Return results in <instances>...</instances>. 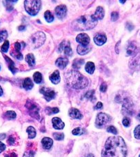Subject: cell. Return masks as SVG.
I'll list each match as a JSON object with an SVG mask.
<instances>
[{
    "label": "cell",
    "instance_id": "cell-1",
    "mask_svg": "<svg viewBox=\"0 0 140 157\" xmlns=\"http://www.w3.org/2000/svg\"><path fill=\"white\" fill-rule=\"evenodd\" d=\"M127 148L121 136H111L107 140L102 157H126Z\"/></svg>",
    "mask_w": 140,
    "mask_h": 157
},
{
    "label": "cell",
    "instance_id": "cell-2",
    "mask_svg": "<svg viewBox=\"0 0 140 157\" xmlns=\"http://www.w3.org/2000/svg\"><path fill=\"white\" fill-rule=\"evenodd\" d=\"M64 78L67 85L74 89H83L89 85L88 79L77 70L67 72Z\"/></svg>",
    "mask_w": 140,
    "mask_h": 157
},
{
    "label": "cell",
    "instance_id": "cell-3",
    "mask_svg": "<svg viewBox=\"0 0 140 157\" xmlns=\"http://www.w3.org/2000/svg\"><path fill=\"white\" fill-rule=\"evenodd\" d=\"M97 23L98 21L94 19L92 15H82L74 20L72 23V26L77 31H84L92 29Z\"/></svg>",
    "mask_w": 140,
    "mask_h": 157
},
{
    "label": "cell",
    "instance_id": "cell-4",
    "mask_svg": "<svg viewBox=\"0 0 140 157\" xmlns=\"http://www.w3.org/2000/svg\"><path fill=\"white\" fill-rule=\"evenodd\" d=\"M25 9L28 14L35 16L41 8V1L39 0H27L24 1Z\"/></svg>",
    "mask_w": 140,
    "mask_h": 157
},
{
    "label": "cell",
    "instance_id": "cell-5",
    "mask_svg": "<svg viewBox=\"0 0 140 157\" xmlns=\"http://www.w3.org/2000/svg\"><path fill=\"white\" fill-rule=\"evenodd\" d=\"M45 35L43 32H36L33 34L30 39V43L32 48H38L44 43L45 41Z\"/></svg>",
    "mask_w": 140,
    "mask_h": 157
},
{
    "label": "cell",
    "instance_id": "cell-6",
    "mask_svg": "<svg viewBox=\"0 0 140 157\" xmlns=\"http://www.w3.org/2000/svg\"><path fill=\"white\" fill-rule=\"evenodd\" d=\"M111 121V117L105 113L100 112L96 116V125L97 127L102 128Z\"/></svg>",
    "mask_w": 140,
    "mask_h": 157
},
{
    "label": "cell",
    "instance_id": "cell-7",
    "mask_svg": "<svg viewBox=\"0 0 140 157\" xmlns=\"http://www.w3.org/2000/svg\"><path fill=\"white\" fill-rule=\"evenodd\" d=\"M122 113L126 115H133V104L128 97L123 99Z\"/></svg>",
    "mask_w": 140,
    "mask_h": 157
},
{
    "label": "cell",
    "instance_id": "cell-8",
    "mask_svg": "<svg viewBox=\"0 0 140 157\" xmlns=\"http://www.w3.org/2000/svg\"><path fill=\"white\" fill-rule=\"evenodd\" d=\"M26 107L29 111L30 115L36 119H39V114H38L39 108H38V105L35 104V103L32 102V101H28L26 105Z\"/></svg>",
    "mask_w": 140,
    "mask_h": 157
},
{
    "label": "cell",
    "instance_id": "cell-9",
    "mask_svg": "<svg viewBox=\"0 0 140 157\" xmlns=\"http://www.w3.org/2000/svg\"><path fill=\"white\" fill-rule=\"evenodd\" d=\"M63 51L67 56H72L73 52H72V49L71 48L70 42L67 41L66 43V41H63L62 43H60L58 47V52H61Z\"/></svg>",
    "mask_w": 140,
    "mask_h": 157
},
{
    "label": "cell",
    "instance_id": "cell-10",
    "mask_svg": "<svg viewBox=\"0 0 140 157\" xmlns=\"http://www.w3.org/2000/svg\"><path fill=\"white\" fill-rule=\"evenodd\" d=\"M40 92L44 96L45 99L47 101H51L52 99H54L55 97V92L54 90L50 88L43 87L40 89Z\"/></svg>",
    "mask_w": 140,
    "mask_h": 157
},
{
    "label": "cell",
    "instance_id": "cell-11",
    "mask_svg": "<svg viewBox=\"0 0 140 157\" xmlns=\"http://www.w3.org/2000/svg\"><path fill=\"white\" fill-rule=\"evenodd\" d=\"M78 43H80L82 45H88L90 43V38L89 35L86 33H80L76 37V39Z\"/></svg>",
    "mask_w": 140,
    "mask_h": 157
},
{
    "label": "cell",
    "instance_id": "cell-12",
    "mask_svg": "<svg viewBox=\"0 0 140 157\" xmlns=\"http://www.w3.org/2000/svg\"><path fill=\"white\" fill-rule=\"evenodd\" d=\"M67 9L65 5H59L55 8V14L58 19H63L67 14Z\"/></svg>",
    "mask_w": 140,
    "mask_h": 157
},
{
    "label": "cell",
    "instance_id": "cell-13",
    "mask_svg": "<svg viewBox=\"0 0 140 157\" xmlns=\"http://www.w3.org/2000/svg\"><path fill=\"white\" fill-rule=\"evenodd\" d=\"M94 40L96 44H97L98 45H102L107 41V37L103 33L96 34L95 37H94Z\"/></svg>",
    "mask_w": 140,
    "mask_h": 157
},
{
    "label": "cell",
    "instance_id": "cell-14",
    "mask_svg": "<svg viewBox=\"0 0 140 157\" xmlns=\"http://www.w3.org/2000/svg\"><path fill=\"white\" fill-rule=\"evenodd\" d=\"M137 52V48L133 42L130 43L126 48V55L127 56H135Z\"/></svg>",
    "mask_w": 140,
    "mask_h": 157
},
{
    "label": "cell",
    "instance_id": "cell-15",
    "mask_svg": "<svg viewBox=\"0 0 140 157\" xmlns=\"http://www.w3.org/2000/svg\"><path fill=\"white\" fill-rule=\"evenodd\" d=\"M94 19H95L96 21L98 20H101L104 18V8L101 6H98L96 8V11L94 15H92Z\"/></svg>",
    "mask_w": 140,
    "mask_h": 157
},
{
    "label": "cell",
    "instance_id": "cell-16",
    "mask_svg": "<svg viewBox=\"0 0 140 157\" xmlns=\"http://www.w3.org/2000/svg\"><path fill=\"white\" fill-rule=\"evenodd\" d=\"M53 127L56 130H62L65 127V124L61 121V119L58 117H54L52 119Z\"/></svg>",
    "mask_w": 140,
    "mask_h": 157
},
{
    "label": "cell",
    "instance_id": "cell-17",
    "mask_svg": "<svg viewBox=\"0 0 140 157\" xmlns=\"http://www.w3.org/2000/svg\"><path fill=\"white\" fill-rule=\"evenodd\" d=\"M69 115L74 119H81L82 118V114L76 108H71L69 110Z\"/></svg>",
    "mask_w": 140,
    "mask_h": 157
},
{
    "label": "cell",
    "instance_id": "cell-18",
    "mask_svg": "<svg viewBox=\"0 0 140 157\" xmlns=\"http://www.w3.org/2000/svg\"><path fill=\"white\" fill-rule=\"evenodd\" d=\"M69 63V61L66 58H63V57H60V58L57 59V60L56 61V66H58L59 68L63 69L65 68L67 66V65Z\"/></svg>",
    "mask_w": 140,
    "mask_h": 157
},
{
    "label": "cell",
    "instance_id": "cell-19",
    "mask_svg": "<svg viewBox=\"0 0 140 157\" xmlns=\"http://www.w3.org/2000/svg\"><path fill=\"white\" fill-rule=\"evenodd\" d=\"M91 47L89 45H79L77 47V52L80 55H85L90 52Z\"/></svg>",
    "mask_w": 140,
    "mask_h": 157
},
{
    "label": "cell",
    "instance_id": "cell-20",
    "mask_svg": "<svg viewBox=\"0 0 140 157\" xmlns=\"http://www.w3.org/2000/svg\"><path fill=\"white\" fill-rule=\"evenodd\" d=\"M42 145L45 150H50L53 145V140L48 137H45L42 139Z\"/></svg>",
    "mask_w": 140,
    "mask_h": 157
},
{
    "label": "cell",
    "instance_id": "cell-21",
    "mask_svg": "<svg viewBox=\"0 0 140 157\" xmlns=\"http://www.w3.org/2000/svg\"><path fill=\"white\" fill-rule=\"evenodd\" d=\"M50 80L51 81L52 84H58L60 82V73L58 70H55L51 75L50 76Z\"/></svg>",
    "mask_w": 140,
    "mask_h": 157
},
{
    "label": "cell",
    "instance_id": "cell-22",
    "mask_svg": "<svg viewBox=\"0 0 140 157\" xmlns=\"http://www.w3.org/2000/svg\"><path fill=\"white\" fill-rule=\"evenodd\" d=\"M85 63V60L82 59H77L74 61L73 64H72V67L75 70H79L82 66V65H83Z\"/></svg>",
    "mask_w": 140,
    "mask_h": 157
},
{
    "label": "cell",
    "instance_id": "cell-23",
    "mask_svg": "<svg viewBox=\"0 0 140 157\" xmlns=\"http://www.w3.org/2000/svg\"><path fill=\"white\" fill-rule=\"evenodd\" d=\"M4 57H5V59H6V61L8 62V67H9L10 70H11V71L13 72V74H15V72H17V68L15 66L14 61H12L11 59L9 58V57H6V55H4Z\"/></svg>",
    "mask_w": 140,
    "mask_h": 157
},
{
    "label": "cell",
    "instance_id": "cell-24",
    "mask_svg": "<svg viewBox=\"0 0 140 157\" xmlns=\"http://www.w3.org/2000/svg\"><path fill=\"white\" fill-rule=\"evenodd\" d=\"M23 86L26 90H31V89L33 88L34 84L33 82H32L31 79H30V78H26L25 79L24 82L23 83Z\"/></svg>",
    "mask_w": 140,
    "mask_h": 157
},
{
    "label": "cell",
    "instance_id": "cell-25",
    "mask_svg": "<svg viewBox=\"0 0 140 157\" xmlns=\"http://www.w3.org/2000/svg\"><path fill=\"white\" fill-rule=\"evenodd\" d=\"M85 70L90 75H92L95 70V65L93 62L89 61L85 65Z\"/></svg>",
    "mask_w": 140,
    "mask_h": 157
},
{
    "label": "cell",
    "instance_id": "cell-26",
    "mask_svg": "<svg viewBox=\"0 0 140 157\" xmlns=\"http://www.w3.org/2000/svg\"><path fill=\"white\" fill-rule=\"evenodd\" d=\"M26 61L30 66H34L35 65V58L33 54H28L26 57Z\"/></svg>",
    "mask_w": 140,
    "mask_h": 157
},
{
    "label": "cell",
    "instance_id": "cell-27",
    "mask_svg": "<svg viewBox=\"0 0 140 157\" xmlns=\"http://www.w3.org/2000/svg\"><path fill=\"white\" fill-rule=\"evenodd\" d=\"M33 79L35 83H36V84H41L42 81H43V77H42L41 72H35V73L33 75Z\"/></svg>",
    "mask_w": 140,
    "mask_h": 157
},
{
    "label": "cell",
    "instance_id": "cell-28",
    "mask_svg": "<svg viewBox=\"0 0 140 157\" xmlns=\"http://www.w3.org/2000/svg\"><path fill=\"white\" fill-rule=\"evenodd\" d=\"M27 132L28 133V138H34L36 135V130L32 126H30L27 128Z\"/></svg>",
    "mask_w": 140,
    "mask_h": 157
},
{
    "label": "cell",
    "instance_id": "cell-29",
    "mask_svg": "<svg viewBox=\"0 0 140 157\" xmlns=\"http://www.w3.org/2000/svg\"><path fill=\"white\" fill-rule=\"evenodd\" d=\"M44 17H45V19H46V21H48V22H52V21H54V17L53 15L52 14V13L50 11H45Z\"/></svg>",
    "mask_w": 140,
    "mask_h": 157
},
{
    "label": "cell",
    "instance_id": "cell-30",
    "mask_svg": "<svg viewBox=\"0 0 140 157\" xmlns=\"http://www.w3.org/2000/svg\"><path fill=\"white\" fill-rule=\"evenodd\" d=\"M16 113H15L14 111H8V112H6L4 114L5 117L9 120L15 119V118H16Z\"/></svg>",
    "mask_w": 140,
    "mask_h": 157
},
{
    "label": "cell",
    "instance_id": "cell-31",
    "mask_svg": "<svg viewBox=\"0 0 140 157\" xmlns=\"http://www.w3.org/2000/svg\"><path fill=\"white\" fill-rule=\"evenodd\" d=\"M94 94H95V91L94 90H89L85 94V97L87 98V99H89V100L94 101H95V97H94Z\"/></svg>",
    "mask_w": 140,
    "mask_h": 157
},
{
    "label": "cell",
    "instance_id": "cell-32",
    "mask_svg": "<svg viewBox=\"0 0 140 157\" xmlns=\"http://www.w3.org/2000/svg\"><path fill=\"white\" fill-rule=\"evenodd\" d=\"M59 112V109L57 108H47L46 112L49 115H51L52 114H56Z\"/></svg>",
    "mask_w": 140,
    "mask_h": 157
},
{
    "label": "cell",
    "instance_id": "cell-33",
    "mask_svg": "<svg viewBox=\"0 0 140 157\" xmlns=\"http://www.w3.org/2000/svg\"><path fill=\"white\" fill-rule=\"evenodd\" d=\"M84 132H85V130L80 128H75V129L73 130V131H72V134H73L74 135H76V136L83 134Z\"/></svg>",
    "mask_w": 140,
    "mask_h": 157
},
{
    "label": "cell",
    "instance_id": "cell-34",
    "mask_svg": "<svg viewBox=\"0 0 140 157\" xmlns=\"http://www.w3.org/2000/svg\"><path fill=\"white\" fill-rule=\"evenodd\" d=\"M8 33L6 30H1L0 31V43L3 42L7 38Z\"/></svg>",
    "mask_w": 140,
    "mask_h": 157
},
{
    "label": "cell",
    "instance_id": "cell-35",
    "mask_svg": "<svg viewBox=\"0 0 140 157\" xmlns=\"http://www.w3.org/2000/svg\"><path fill=\"white\" fill-rule=\"evenodd\" d=\"M54 138H55L57 141H62L64 138V134L63 133H58V132H55L53 134Z\"/></svg>",
    "mask_w": 140,
    "mask_h": 157
},
{
    "label": "cell",
    "instance_id": "cell-36",
    "mask_svg": "<svg viewBox=\"0 0 140 157\" xmlns=\"http://www.w3.org/2000/svg\"><path fill=\"white\" fill-rule=\"evenodd\" d=\"M9 45H10L9 41H7V40H6V41H5L4 44H3V45L1 46V51H2L3 52H4V53H6V52H8V48H9Z\"/></svg>",
    "mask_w": 140,
    "mask_h": 157
},
{
    "label": "cell",
    "instance_id": "cell-37",
    "mask_svg": "<svg viewBox=\"0 0 140 157\" xmlns=\"http://www.w3.org/2000/svg\"><path fill=\"white\" fill-rule=\"evenodd\" d=\"M135 137L137 139H140V125L137 126L134 130Z\"/></svg>",
    "mask_w": 140,
    "mask_h": 157
},
{
    "label": "cell",
    "instance_id": "cell-38",
    "mask_svg": "<svg viewBox=\"0 0 140 157\" xmlns=\"http://www.w3.org/2000/svg\"><path fill=\"white\" fill-rule=\"evenodd\" d=\"M107 132H110L112 133V134H117V129H116L114 127V126H109V127H108L107 128Z\"/></svg>",
    "mask_w": 140,
    "mask_h": 157
},
{
    "label": "cell",
    "instance_id": "cell-39",
    "mask_svg": "<svg viewBox=\"0 0 140 157\" xmlns=\"http://www.w3.org/2000/svg\"><path fill=\"white\" fill-rule=\"evenodd\" d=\"M118 18H119V14H118V13H117V12H113L111 13V20L113 21H117Z\"/></svg>",
    "mask_w": 140,
    "mask_h": 157
},
{
    "label": "cell",
    "instance_id": "cell-40",
    "mask_svg": "<svg viewBox=\"0 0 140 157\" xmlns=\"http://www.w3.org/2000/svg\"><path fill=\"white\" fill-rule=\"evenodd\" d=\"M21 49V44L19 42H16L15 44V51L17 53H20V50Z\"/></svg>",
    "mask_w": 140,
    "mask_h": 157
},
{
    "label": "cell",
    "instance_id": "cell-41",
    "mask_svg": "<svg viewBox=\"0 0 140 157\" xmlns=\"http://www.w3.org/2000/svg\"><path fill=\"white\" fill-rule=\"evenodd\" d=\"M122 124L124 126H125V127H129L130 126V124H131V122H130V119L129 118L125 117L124 119H123Z\"/></svg>",
    "mask_w": 140,
    "mask_h": 157
},
{
    "label": "cell",
    "instance_id": "cell-42",
    "mask_svg": "<svg viewBox=\"0 0 140 157\" xmlns=\"http://www.w3.org/2000/svg\"><path fill=\"white\" fill-rule=\"evenodd\" d=\"M107 84H106V83H102V84H101L100 88V90L101 92H105L106 91H107Z\"/></svg>",
    "mask_w": 140,
    "mask_h": 157
},
{
    "label": "cell",
    "instance_id": "cell-43",
    "mask_svg": "<svg viewBox=\"0 0 140 157\" xmlns=\"http://www.w3.org/2000/svg\"><path fill=\"white\" fill-rule=\"evenodd\" d=\"M15 143V139L13 137V136H11L9 138H8V143L9 145H11V146H13V145H14Z\"/></svg>",
    "mask_w": 140,
    "mask_h": 157
},
{
    "label": "cell",
    "instance_id": "cell-44",
    "mask_svg": "<svg viewBox=\"0 0 140 157\" xmlns=\"http://www.w3.org/2000/svg\"><path fill=\"white\" fill-rule=\"evenodd\" d=\"M23 157H34V153L32 151L26 152L24 153Z\"/></svg>",
    "mask_w": 140,
    "mask_h": 157
},
{
    "label": "cell",
    "instance_id": "cell-45",
    "mask_svg": "<svg viewBox=\"0 0 140 157\" xmlns=\"http://www.w3.org/2000/svg\"><path fill=\"white\" fill-rule=\"evenodd\" d=\"M5 149H6V146H5V144H4L2 142L0 141V153H1L3 151H4Z\"/></svg>",
    "mask_w": 140,
    "mask_h": 157
},
{
    "label": "cell",
    "instance_id": "cell-46",
    "mask_svg": "<svg viewBox=\"0 0 140 157\" xmlns=\"http://www.w3.org/2000/svg\"><path fill=\"white\" fill-rule=\"evenodd\" d=\"M126 28H127L128 29H129V30H130V31H131V30H132L133 29V28H134V26H133V25L131 24V23L128 22L127 23H126Z\"/></svg>",
    "mask_w": 140,
    "mask_h": 157
},
{
    "label": "cell",
    "instance_id": "cell-47",
    "mask_svg": "<svg viewBox=\"0 0 140 157\" xmlns=\"http://www.w3.org/2000/svg\"><path fill=\"white\" fill-rule=\"evenodd\" d=\"M102 107H103V105H102V103H101V102H98L97 104V105H96V109H98V110L101 109Z\"/></svg>",
    "mask_w": 140,
    "mask_h": 157
},
{
    "label": "cell",
    "instance_id": "cell-48",
    "mask_svg": "<svg viewBox=\"0 0 140 157\" xmlns=\"http://www.w3.org/2000/svg\"><path fill=\"white\" fill-rule=\"evenodd\" d=\"M5 157H17V156L16 154L13 152V153L10 154H6V156H5Z\"/></svg>",
    "mask_w": 140,
    "mask_h": 157
},
{
    "label": "cell",
    "instance_id": "cell-49",
    "mask_svg": "<svg viewBox=\"0 0 140 157\" xmlns=\"http://www.w3.org/2000/svg\"><path fill=\"white\" fill-rule=\"evenodd\" d=\"M119 44H120V41H118L117 45H115V52H116V53H117V54L119 53V50H118V45H119Z\"/></svg>",
    "mask_w": 140,
    "mask_h": 157
},
{
    "label": "cell",
    "instance_id": "cell-50",
    "mask_svg": "<svg viewBox=\"0 0 140 157\" xmlns=\"http://www.w3.org/2000/svg\"><path fill=\"white\" fill-rule=\"evenodd\" d=\"M26 29V27L24 26H21L19 27V30H21V31H22V30H24Z\"/></svg>",
    "mask_w": 140,
    "mask_h": 157
},
{
    "label": "cell",
    "instance_id": "cell-51",
    "mask_svg": "<svg viewBox=\"0 0 140 157\" xmlns=\"http://www.w3.org/2000/svg\"><path fill=\"white\" fill-rule=\"evenodd\" d=\"M5 137H6V134H0V139H4Z\"/></svg>",
    "mask_w": 140,
    "mask_h": 157
},
{
    "label": "cell",
    "instance_id": "cell-52",
    "mask_svg": "<svg viewBox=\"0 0 140 157\" xmlns=\"http://www.w3.org/2000/svg\"><path fill=\"white\" fill-rule=\"evenodd\" d=\"M2 95H3V90H2V88H1V86H0V97Z\"/></svg>",
    "mask_w": 140,
    "mask_h": 157
},
{
    "label": "cell",
    "instance_id": "cell-53",
    "mask_svg": "<svg viewBox=\"0 0 140 157\" xmlns=\"http://www.w3.org/2000/svg\"><path fill=\"white\" fill-rule=\"evenodd\" d=\"M87 157H95V156H94L93 154H89Z\"/></svg>",
    "mask_w": 140,
    "mask_h": 157
},
{
    "label": "cell",
    "instance_id": "cell-54",
    "mask_svg": "<svg viewBox=\"0 0 140 157\" xmlns=\"http://www.w3.org/2000/svg\"><path fill=\"white\" fill-rule=\"evenodd\" d=\"M119 2L122 3V4H124V3L126 2V1H119Z\"/></svg>",
    "mask_w": 140,
    "mask_h": 157
},
{
    "label": "cell",
    "instance_id": "cell-55",
    "mask_svg": "<svg viewBox=\"0 0 140 157\" xmlns=\"http://www.w3.org/2000/svg\"><path fill=\"white\" fill-rule=\"evenodd\" d=\"M137 119H139V121H140V113H139V115H138V116H137Z\"/></svg>",
    "mask_w": 140,
    "mask_h": 157
},
{
    "label": "cell",
    "instance_id": "cell-56",
    "mask_svg": "<svg viewBox=\"0 0 140 157\" xmlns=\"http://www.w3.org/2000/svg\"><path fill=\"white\" fill-rule=\"evenodd\" d=\"M0 69H1V66H0Z\"/></svg>",
    "mask_w": 140,
    "mask_h": 157
},
{
    "label": "cell",
    "instance_id": "cell-57",
    "mask_svg": "<svg viewBox=\"0 0 140 157\" xmlns=\"http://www.w3.org/2000/svg\"><path fill=\"white\" fill-rule=\"evenodd\" d=\"M139 157H140V155H139Z\"/></svg>",
    "mask_w": 140,
    "mask_h": 157
}]
</instances>
